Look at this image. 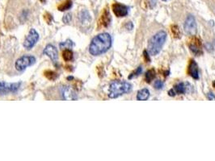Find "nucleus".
Returning a JSON list of instances; mask_svg holds the SVG:
<instances>
[{
	"label": "nucleus",
	"mask_w": 215,
	"mask_h": 161,
	"mask_svg": "<svg viewBox=\"0 0 215 161\" xmlns=\"http://www.w3.org/2000/svg\"><path fill=\"white\" fill-rule=\"evenodd\" d=\"M112 46V37L109 33H101L94 37L89 47L90 53L93 56L106 53Z\"/></svg>",
	"instance_id": "obj_1"
},
{
	"label": "nucleus",
	"mask_w": 215,
	"mask_h": 161,
	"mask_svg": "<svg viewBox=\"0 0 215 161\" xmlns=\"http://www.w3.org/2000/svg\"><path fill=\"white\" fill-rule=\"evenodd\" d=\"M166 39L167 33L164 31H160L154 35L148 43V53L150 55L155 56L159 54L162 50Z\"/></svg>",
	"instance_id": "obj_2"
},
{
	"label": "nucleus",
	"mask_w": 215,
	"mask_h": 161,
	"mask_svg": "<svg viewBox=\"0 0 215 161\" xmlns=\"http://www.w3.org/2000/svg\"><path fill=\"white\" fill-rule=\"evenodd\" d=\"M132 85L129 82L122 80H114L109 85V97L110 98H118L131 90Z\"/></svg>",
	"instance_id": "obj_3"
},
{
	"label": "nucleus",
	"mask_w": 215,
	"mask_h": 161,
	"mask_svg": "<svg viewBox=\"0 0 215 161\" xmlns=\"http://www.w3.org/2000/svg\"><path fill=\"white\" fill-rule=\"evenodd\" d=\"M36 62V58L32 56H23L15 62V69L19 71H23L28 66L32 65Z\"/></svg>",
	"instance_id": "obj_4"
},
{
	"label": "nucleus",
	"mask_w": 215,
	"mask_h": 161,
	"mask_svg": "<svg viewBox=\"0 0 215 161\" xmlns=\"http://www.w3.org/2000/svg\"><path fill=\"white\" fill-rule=\"evenodd\" d=\"M39 40V34L37 33L35 29H31L30 30L29 33H28V36L26 37L25 40H24V43H23V47L25 48L26 49H31L32 48L35 46L37 41Z\"/></svg>",
	"instance_id": "obj_5"
},
{
	"label": "nucleus",
	"mask_w": 215,
	"mask_h": 161,
	"mask_svg": "<svg viewBox=\"0 0 215 161\" xmlns=\"http://www.w3.org/2000/svg\"><path fill=\"white\" fill-rule=\"evenodd\" d=\"M184 32L188 35L190 36H194L196 32V19L194 18L193 15H188L184 22Z\"/></svg>",
	"instance_id": "obj_6"
},
{
	"label": "nucleus",
	"mask_w": 215,
	"mask_h": 161,
	"mask_svg": "<svg viewBox=\"0 0 215 161\" xmlns=\"http://www.w3.org/2000/svg\"><path fill=\"white\" fill-rule=\"evenodd\" d=\"M19 83H6L0 81V95L8 93H15L19 88Z\"/></svg>",
	"instance_id": "obj_7"
},
{
	"label": "nucleus",
	"mask_w": 215,
	"mask_h": 161,
	"mask_svg": "<svg viewBox=\"0 0 215 161\" xmlns=\"http://www.w3.org/2000/svg\"><path fill=\"white\" fill-rule=\"evenodd\" d=\"M62 98L65 100H76L78 98V94L76 91L70 86H65L62 89Z\"/></svg>",
	"instance_id": "obj_8"
},
{
	"label": "nucleus",
	"mask_w": 215,
	"mask_h": 161,
	"mask_svg": "<svg viewBox=\"0 0 215 161\" xmlns=\"http://www.w3.org/2000/svg\"><path fill=\"white\" fill-rule=\"evenodd\" d=\"M113 11L117 17H124L128 15L129 7L121 3H114L113 5Z\"/></svg>",
	"instance_id": "obj_9"
},
{
	"label": "nucleus",
	"mask_w": 215,
	"mask_h": 161,
	"mask_svg": "<svg viewBox=\"0 0 215 161\" xmlns=\"http://www.w3.org/2000/svg\"><path fill=\"white\" fill-rule=\"evenodd\" d=\"M43 53H44L45 55L48 56L53 62L57 61V60H58V53L57 49H56L53 45H47V46L45 47V49H44V52H43Z\"/></svg>",
	"instance_id": "obj_10"
},
{
	"label": "nucleus",
	"mask_w": 215,
	"mask_h": 161,
	"mask_svg": "<svg viewBox=\"0 0 215 161\" xmlns=\"http://www.w3.org/2000/svg\"><path fill=\"white\" fill-rule=\"evenodd\" d=\"M188 73L194 79H199V70H198L197 64L193 60L191 61L188 66Z\"/></svg>",
	"instance_id": "obj_11"
},
{
	"label": "nucleus",
	"mask_w": 215,
	"mask_h": 161,
	"mask_svg": "<svg viewBox=\"0 0 215 161\" xmlns=\"http://www.w3.org/2000/svg\"><path fill=\"white\" fill-rule=\"evenodd\" d=\"M150 97V91L147 89H143L139 90L137 94V99L139 101H145V100L148 99Z\"/></svg>",
	"instance_id": "obj_12"
},
{
	"label": "nucleus",
	"mask_w": 215,
	"mask_h": 161,
	"mask_svg": "<svg viewBox=\"0 0 215 161\" xmlns=\"http://www.w3.org/2000/svg\"><path fill=\"white\" fill-rule=\"evenodd\" d=\"M176 94H183L186 92V86L185 84L183 82L178 83L177 85H175V87L173 88Z\"/></svg>",
	"instance_id": "obj_13"
},
{
	"label": "nucleus",
	"mask_w": 215,
	"mask_h": 161,
	"mask_svg": "<svg viewBox=\"0 0 215 161\" xmlns=\"http://www.w3.org/2000/svg\"><path fill=\"white\" fill-rule=\"evenodd\" d=\"M90 15L87 11H83L80 12L79 15V19L82 23H87L90 20Z\"/></svg>",
	"instance_id": "obj_14"
},
{
	"label": "nucleus",
	"mask_w": 215,
	"mask_h": 161,
	"mask_svg": "<svg viewBox=\"0 0 215 161\" xmlns=\"http://www.w3.org/2000/svg\"><path fill=\"white\" fill-rule=\"evenodd\" d=\"M73 52L70 49H65L64 52L62 53V57L66 61H70L73 59Z\"/></svg>",
	"instance_id": "obj_15"
},
{
	"label": "nucleus",
	"mask_w": 215,
	"mask_h": 161,
	"mask_svg": "<svg viewBox=\"0 0 215 161\" xmlns=\"http://www.w3.org/2000/svg\"><path fill=\"white\" fill-rule=\"evenodd\" d=\"M72 6V2L70 0H66L64 2H62V4L58 6V9L60 11H66V10H69Z\"/></svg>",
	"instance_id": "obj_16"
},
{
	"label": "nucleus",
	"mask_w": 215,
	"mask_h": 161,
	"mask_svg": "<svg viewBox=\"0 0 215 161\" xmlns=\"http://www.w3.org/2000/svg\"><path fill=\"white\" fill-rule=\"evenodd\" d=\"M155 72L154 69H151L148 70L147 73H146V76H145V79L147 80V82L150 83L151 80H153L155 77Z\"/></svg>",
	"instance_id": "obj_17"
},
{
	"label": "nucleus",
	"mask_w": 215,
	"mask_h": 161,
	"mask_svg": "<svg viewBox=\"0 0 215 161\" xmlns=\"http://www.w3.org/2000/svg\"><path fill=\"white\" fill-rule=\"evenodd\" d=\"M102 19H103V24L105 26V27H107V26L109 25V23H110V14H109V12L108 11H105V13L103 14V16H102Z\"/></svg>",
	"instance_id": "obj_18"
},
{
	"label": "nucleus",
	"mask_w": 215,
	"mask_h": 161,
	"mask_svg": "<svg viewBox=\"0 0 215 161\" xmlns=\"http://www.w3.org/2000/svg\"><path fill=\"white\" fill-rule=\"evenodd\" d=\"M45 76L47 78L49 79V80H55L57 78V73H54L53 71H51V70H48V71H45Z\"/></svg>",
	"instance_id": "obj_19"
},
{
	"label": "nucleus",
	"mask_w": 215,
	"mask_h": 161,
	"mask_svg": "<svg viewBox=\"0 0 215 161\" xmlns=\"http://www.w3.org/2000/svg\"><path fill=\"white\" fill-rule=\"evenodd\" d=\"M72 46H74V43L70 40H67L66 41H65V42L60 44V48H62V49H70Z\"/></svg>",
	"instance_id": "obj_20"
},
{
	"label": "nucleus",
	"mask_w": 215,
	"mask_h": 161,
	"mask_svg": "<svg viewBox=\"0 0 215 161\" xmlns=\"http://www.w3.org/2000/svg\"><path fill=\"white\" fill-rule=\"evenodd\" d=\"M189 47H190V49H191V51H192V53H195V54H201V49H199V47H198L196 45H191Z\"/></svg>",
	"instance_id": "obj_21"
},
{
	"label": "nucleus",
	"mask_w": 215,
	"mask_h": 161,
	"mask_svg": "<svg viewBox=\"0 0 215 161\" xmlns=\"http://www.w3.org/2000/svg\"><path fill=\"white\" fill-rule=\"evenodd\" d=\"M142 71H143V69H142V67H139V68L135 70L134 73H132L130 75V77H129V79H131V78H133V77H134L139 76L141 73H142Z\"/></svg>",
	"instance_id": "obj_22"
},
{
	"label": "nucleus",
	"mask_w": 215,
	"mask_h": 161,
	"mask_svg": "<svg viewBox=\"0 0 215 161\" xmlns=\"http://www.w3.org/2000/svg\"><path fill=\"white\" fill-rule=\"evenodd\" d=\"M163 85H164L163 81V80H155V84H154V86H155V88L157 89H163Z\"/></svg>",
	"instance_id": "obj_23"
},
{
	"label": "nucleus",
	"mask_w": 215,
	"mask_h": 161,
	"mask_svg": "<svg viewBox=\"0 0 215 161\" xmlns=\"http://www.w3.org/2000/svg\"><path fill=\"white\" fill-rule=\"evenodd\" d=\"M62 20H63V22L66 23H70V20H71V14H66L64 17H63Z\"/></svg>",
	"instance_id": "obj_24"
},
{
	"label": "nucleus",
	"mask_w": 215,
	"mask_h": 161,
	"mask_svg": "<svg viewBox=\"0 0 215 161\" xmlns=\"http://www.w3.org/2000/svg\"><path fill=\"white\" fill-rule=\"evenodd\" d=\"M172 32H179V28H178L177 26H172ZM178 33H179V34H180V32H178ZM179 34H177V33H176H176H175L174 36H176H176H178V35H179Z\"/></svg>",
	"instance_id": "obj_25"
},
{
	"label": "nucleus",
	"mask_w": 215,
	"mask_h": 161,
	"mask_svg": "<svg viewBox=\"0 0 215 161\" xmlns=\"http://www.w3.org/2000/svg\"><path fill=\"white\" fill-rule=\"evenodd\" d=\"M208 98L210 100H215V95L213 93H208Z\"/></svg>",
	"instance_id": "obj_26"
},
{
	"label": "nucleus",
	"mask_w": 215,
	"mask_h": 161,
	"mask_svg": "<svg viewBox=\"0 0 215 161\" xmlns=\"http://www.w3.org/2000/svg\"><path fill=\"white\" fill-rule=\"evenodd\" d=\"M126 27H127V28H128L129 30H132V28H133L132 23H131V22H129L128 24L126 25Z\"/></svg>",
	"instance_id": "obj_27"
},
{
	"label": "nucleus",
	"mask_w": 215,
	"mask_h": 161,
	"mask_svg": "<svg viewBox=\"0 0 215 161\" xmlns=\"http://www.w3.org/2000/svg\"><path fill=\"white\" fill-rule=\"evenodd\" d=\"M163 1H167V0H163Z\"/></svg>",
	"instance_id": "obj_28"
},
{
	"label": "nucleus",
	"mask_w": 215,
	"mask_h": 161,
	"mask_svg": "<svg viewBox=\"0 0 215 161\" xmlns=\"http://www.w3.org/2000/svg\"><path fill=\"white\" fill-rule=\"evenodd\" d=\"M41 1H44V0H41Z\"/></svg>",
	"instance_id": "obj_29"
}]
</instances>
